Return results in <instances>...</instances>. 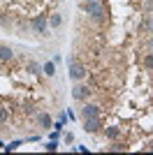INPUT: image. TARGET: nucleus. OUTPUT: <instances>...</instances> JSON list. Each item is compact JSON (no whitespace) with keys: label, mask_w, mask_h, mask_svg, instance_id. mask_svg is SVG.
Instances as JSON below:
<instances>
[{"label":"nucleus","mask_w":153,"mask_h":155,"mask_svg":"<svg viewBox=\"0 0 153 155\" xmlns=\"http://www.w3.org/2000/svg\"><path fill=\"white\" fill-rule=\"evenodd\" d=\"M79 9L83 14H88L93 21L102 23L104 21V5H102V0H79Z\"/></svg>","instance_id":"1"},{"label":"nucleus","mask_w":153,"mask_h":155,"mask_svg":"<svg viewBox=\"0 0 153 155\" xmlns=\"http://www.w3.org/2000/svg\"><path fill=\"white\" fill-rule=\"evenodd\" d=\"M30 28L37 35H42V37H49V21H46V14H35V16H30Z\"/></svg>","instance_id":"2"},{"label":"nucleus","mask_w":153,"mask_h":155,"mask_svg":"<svg viewBox=\"0 0 153 155\" xmlns=\"http://www.w3.org/2000/svg\"><path fill=\"white\" fill-rule=\"evenodd\" d=\"M86 77H88V70H86L79 60H72V58H70V79H72V84L83 81Z\"/></svg>","instance_id":"3"},{"label":"nucleus","mask_w":153,"mask_h":155,"mask_svg":"<svg viewBox=\"0 0 153 155\" xmlns=\"http://www.w3.org/2000/svg\"><path fill=\"white\" fill-rule=\"evenodd\" d=\"M83 120V132L86 134H97L102 130V120H100V116H90V118H81Z\"/></svg>","instance_id":"4"},{"label":"nucleus","mask_w":153,"mask_h":155,"mask_svg":"<svg viewBox=\"0 0 153 155\" xmlns=\"http://www.w3.org/2000/svg\"><path fill=\"white\" fill-rule=\"evenodd\" d=\"M90 95H93V91H90L88 86H81V81H76V84H74V88H72V97H74L76 102H86Z\"/></svg>","instance_id":"5"},{"label":"nucleus","mask_w":153,"mask_h":155,"mask_svg":"<svg viewBox=\"0 0 153 155\" xmlns=\"http://www.w3.org/2000/svg\"><path fill=\"white\" fill-rule=\"evenodd\" d=\"M35 123H37L39 130H51L53 120H51V116L46 114V111H37V114H35Z\"/></svg>","instance_id":"6"},{"label":"nucleus","mask_w":153,"mask_h":155,"mask_svg":"<svg viewBox=\"0 0 153 155\" xmlns=\"http://www.w3.org/2000/svg\"><path fill=\"white\" fill-rule=\"evenodd\" d=\"M79 116H81V118L100 116V107H97V104H90V102H86V104L81 107V109H79Z\"/></svg>","instance_id":"7"},{"label":"nucleus","mask_w":153,"mask_h":155,"mask_svg":"<svg viewBox=\"0 0 153 155\" xmlns=\"http://www.w3.org/2000/svg\"><path fill=\"white\" fill-rule=\"evenodd\" d=\"M46 21H49L51 30H58V28H63V23H65V19H63V14H60V12H51L49 16H46Z\"/></svg>","instance_id":"8"},{"label":"nucleus","mask_w":153,"mask_h":155,"mask_svg":"<svg viewBox=\"0 0 153 155\" xmlns=\"http://www.w3.org/2000/svg\"><path fill=\"white\" fill-rule=\"evenodd\" d=\"M14 60V49L9 44H0V63H12Z\"/></svg>","instance_id":"9"},{"label":"nucleus","mask_w":153,"mask_h":155,"mask_svg":"<svg viewBox=\"0 0 153 155\" xmlns=\"http://www.w3.org/2000/svg\"><path fill=\"white\" fill-rule=\"evenodd\" d=\"M102 134L107 137L109 141H114V139H118V137H121V127H116V125H109V127H102Z\"/></svg>","instance_id":"10"},{"label":"nucleus","mask_w":153,"mask_h":155,"mask_svg":"<svg viewBox=\"0 0 153 155\" xmlns=\"http://www.w3.org/2000/svg\"><path fill=\"white\" fill-rule=\"evenodd\" d=\"M25 72H28L30 77H39V74H42V65L35 63V60H30V63L25 65Z\"/></svg>","instance_id":"11"},{"label":"nucleus","mask_w":153,"mask_h":155,"mask_svg":"<svg viewBox=\"0 0 153 155\" xmlns=\"http://www.w3.org/2000/svg\"><path fill=\"white\" fill-rule=\"evenodd\" d=\"M141 30L148 32V35H153V14H146V16L141 19Z\"/></svg>","instance_id":"12"},{"label":"nucleus","mask_w":153,"mask_h":155,"mask_svg":"<svg viewBox=\"0 0 153 155\" xmlns=\"http://www.w3.org/2000/svg\"><path fill=\"white\" fill-rule=\"evenodd\" d=\"M141 67L148 70V72L153 70V51H146L144 56H141Z\"/></svg>","instance_id":"13"},{"label":"nucleus","mask_w":153,"mask_h":155,"mask_svg":"<svg viewBox=\"0 0 153 155\" xmlns=\"http://www.w3.org/2000/svg\"><path fill=\"white\" fill-rule=\"evenodd\" d=\"M7 118H9V109L0 104V125H2V123H7Z\"/></svg>","instance_id":"14"},{"label":"nucleus","mask_w":153,"mask_h":155,"mask_svg":"<svg viewBox=\"0 0 153 155\" xmlns=\"http://www.w3.org/2000/svg\"><path fill=\"white\" fill-rule=\"evenodd\" d=\"M53 70H56V67H53V63H44V67H42V72H44L46 77H53V74H56Z\"/></svg>","instance_id":"15"},{"label":"nucleus","mask_w":153,"mask_h":155,"mask_svg":"<svg viewBox=\"0 0 153 155\" xmlns=\"http://www.w3.org/2000/svg\"><path fill=\"white\" fill-rule=\"evenodd\" d=\"M109 150H127V146H125V143H118V141H114L111 146H109Z\"/></svg>","instance_id":"16"},{"label":"nucleus","mask_w":153,"mask_h":155,"mask_svg":"<svg viewBox=\"0 0 153 155\" xmlns=\"http://www.w3.org/2000/svg\"><path fill=\"white\" fill-rule=\"evenodd\" d=\"M19 146H21V141H12L9 146H5V150H16Z\"/></svg>","instance_id":"17"},{"label":"nucleus","mask_w":153,"mask_h":155,"mask_svg":"<svg viewBox=\"0 0 153 155\" xmlns=\"http://www.w3.org/2000/svg\"><path fill=\"white\" fill-rule=\"evenodd\" d=\"M44 148H46V150H58V143H56V141H49Z\"/></svg>","instance_id":"18"},{"label":"nucleus","mask_w":153,"mask_h":155,"mask_svg":"<svg viewBox=\"0 0 153 155\" xmlns=\"http://www.w3.org/2000/svg\"><path fill=\"white\" fill-rule=\"evenodd\" d=\"M74 141V134H72V132H67V134H65V143H72Z\"/></svg>","instance_id":"19"},{"label":"nucleus","mask_w":153,"mask_h":155,"mask_svg":"<svg viewBox=\"0 0 153 155\" xmlns=\"http://www.w3.org/2000/svg\"><path fill=\"white\" fill-rule=\"evenodd\" d=\"M144 44H146V49H148V51H153V37H148L146 42H144Z\"/></svg>","instance_id":"20"},{"label":"nucleus","mask_w":153,"mask_h":155,"mask_svg":"<svg viewBox=\"0 0 153 155\" xmlns=\"http://www.w3.org/2000/svg\"><path fill=\"white\" fill-rule=\"evenodd\" d=\"M148 150H153V141H151V143H148Z\"/></svg>","instance_id":"21"},{"label":"nucleus","mask_w":153,"mask_h":155,"mask_svg":"<svg viewBox=\"0 0 153 155\" xmlns=\"http://www.w3.org/2000/svg\"><path fill=\"white\" fill-rule=\"evenodd\" d=\"M144 2H151V0H144Z\"/></svg>","instance_id":"22"},{"label":"nucleus","mask_w":153,"mask_h":155,"mask_svg":"<svg viewBox=\"0 0 153 155\" xmlns=\"http://www.w3.org/2000/svg\"><path fill=\"white\" fill-rule=\"evenodd\" d=\"M58 2H65V0H58Z\"/></svg>","instance_id":"23"}]
</instances>
